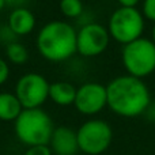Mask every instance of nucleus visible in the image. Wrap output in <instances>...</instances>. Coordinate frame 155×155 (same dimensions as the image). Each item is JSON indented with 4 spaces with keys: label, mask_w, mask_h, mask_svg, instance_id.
Instances as JSON below:
<instances>
[{
    "label": "nucleus",
    "mask_w": 155,
    "mask_h": 155,
    "mask_svg": "<svg viewBox=\"0 0 155 155\" xmlns=\"http://www.w3.org/2000/svg\"><path fill=\"white\" fill-rule=\"evenodd\" d=\"M107 106L118 116L136 117L148 109L150 91L142 79L124 75L113 79L106 86Z\"/></svg>",
    "instance_id": "obj_1"
},
{
    "label": "nucleus",
    "mask_w": 155,
    "mask_h": 155,
    "mask_svg": "<svg viewBox=\"0 0 155 155\" xmlns=\"http://www.w3.org/2000/svg\"><path fill=\"white\" fill-rule=\"evenodd\" d=\"M76 34L75 29L67 22H49L38 33V51L51 61L67 60L76 52Z\"/></svg>",
    "instance_id": "obj_2"
},
{
    "label": "nucleus",
    "mask_w": 155,
    "mask_h": 155,
    "mask_svg": "<svg viewBox=\"0 0 155 155\" xmlns=\"http://www.w3.org/2000/svg\"><path fill=\"white\" fill-rule=\"evenodd\" d=\"M53 121L42 109H23L15 120V134L22 143L34 147L46 146L53 134Z\"/></svg>",
    "instance_id": "obj_3"
},
{
    "label": "nucleus",
    "mask_w": 155,
    "mask_h": 155,
    "mask_svg": "<svg viewBox=\"0 0 155 155\" xmlns=\"http://www.w3.org/2000/svg\"><path fill=\"white\" fill-rule=\"evenodd\" d=\"M123 64L128 75L143 79L155 71V44L148 38L139 40L124 45Z\"/></svg>",
    "instance_id": "obj_4"
},
{
    "label": "nucleus",
    "mask_w": 155,
    "mask_h": 155,
    "mask_svg": "<svg viewBox=\"0 0 155 155\" xmlns=\"http://www.w3.org/2000/svg\"><path fill=\"white\" fill-rule=\"evenodd\" d=\"M109 34L117 42L127 45L142 38L144 30V18L136 8L120 7L109 19Z\"/></svg>",
    "instance_id": "obj_5"
},
{
    "label": "nucleus",
    "mask_w": 155,
    "mask_h": 155,
    "mask_svg": "<svg viewBox=\"0 0 155 155\" xmlns=\"http://www.w3.org/2000/svg\"><path fill=\"white\" fill-rule=\"evenodd\" d=\"M79 150L88 155H99L107 150L113 139L112 128L102 120L86 121L76 132Z\"/></svg>",
    "instance_id": "obj_6"
},
{
    "label": "nucleus",
    "mask_w": 155,
    "mask_h": 155,
    "mask_svg": "<svg viewBox=\"0 0 155 155\" xmlns=\"http://www.w3.org/2000/svg\"><path fill=\"white\" fill-rule=\"evenodd\" d=\"M49 86L40 74H26L16 83L15 95L23 109H37L49 97Z\"/></svg>",
    "instance_id": "obj_7"
},
{
    "label": "nucleus",
    "mask_w": 155,
    "mask_h": 155,
    "mask_svg": "<svg viewBox=\"0 0 155 155\" xmlns=\"http://www.w3.org/2000/svg\"><path fill=\"white\" fill-rule=\"evenodd\" d=\"M109 30L99 23H88L76 34V52L82 56H98L109 45Z\"/></svg>",
    "instance_id": "obj_8"
},
{
    "label": "nucleus",
    "mask_w": 155,
    "mask_h": 155,
    "mask_svg": "<svg viewBox=\"0 0 155 155\" xmlns=\"http://www.w3.org/2000/svg\"><path fill=\"white\" fill-rule=\"evenodd\" d=\"M75 106L83 114H95L107 105L106 87L99 83H86L76 90Z\"/></svg>",
    "instance_id": "obj_9"
},
{
    "label": "nucleus",
    "mask_w": 155,
    "mask_h": 155,
    "mask_svg": "<svg viewBox=\"0 0 155 155\" xmlns=\"http://www.w3.org/2000/svg\"><path fill=\"white\" fill-rule=\"evenodd\" d=\"M49 144L56 155H75L79 151L76 132L68 127L54 128Z\"/></svg>",
    "instance_id": "obj_10"
},
{
    "label": "nucleus",
    "mask_w": 155,
    "mask_h": 155,
    "mask_svg": "<svg viewBox=\"0 0 155 155\" xmlns=\"http://www.w3.org/2000/svg\"><path fill=\"white\" fill-rule=\"evenodd\" d=\"M35 25V18L30 10L25 7L14 8L10 14V29L18 35L29 34Z\"/></svg>",
    "instance_id": "obj_11"
},
{
    "label": "nucleus",
    "mask_w": 155,
    "mask_h": 155,
    "mask_svg": "<svg viewBox=\"0 0 155 155\" xmlns=\"http://www.w3.org/2000/svg\"><path fill=\"white\" fill-rule=\"evenodd\" d=\"M76 88L68 82H56L49 86V98L57 105H71L75 102Z\"/></svg>",
    "instance_id": "obj_12"
},
{
    "label": "nucleus",
    "mask_w": 155,
    "mask_h": 155,
    "mask_svg": "<svg viewBox=\"0 0 155 155\" xmlns=\"http://www.w3.org/2000/svg\"><path fill=\"white\" fill-rule=\"evenodd\" d=\"M22 105L15 94L0 93V120L12 121L16 120L22 113Z\"/></svg>",
    "instance_id": "obj_13"
},
{
    "label": "nucleus",
    "mask_w": 155,
    "mask_h": 155,
    "mask_svg": "<svg viewBox=\"0 0 155 155\" xmlns=\"http://www.w3.org/2000/svg\"><path fill=\"white\" fill-rule=\"evenodd\" d=\"M7 57L14 64H25L29 59V53L22 44L11 42L7 45Z\"/></svg>",
    "instance_id": "obj_14"
},
{
    "label": "nucleus",
    "mask_w": 155,
    "mask_h": 155,
    "mask_svg": "<svg viewBox=\"0 0 155 155\" xmlns=\"http://www.w3.org/2000/svg\"><path fill=\"white\" fill-rule=\"evenodd\" d=\"M60 10L68 18H76L83 12L82 0H60Z\"/></svg>",
    "instance_id": "obj_15"
},
{
    "label": "nucleus",
    "mask_w": 155,
    "mask_h": 155,
    "mask_svg": "<svg viewBox=\"0 0 155 155\" xmlns=\"http://www.w3.org/2000/svg\"><path fill=\"white\" fill-rule=\"evenodd\" d=\"M143 14L147 19L155 23V0H144L143 3Z\"/></svg>",
    "instance_id": "obj_16"
},
{
    "label": "nucleus",
    "mask_w": 155,
    "mask_h": 155,
    "mask_svg": "<svg viewBox=\"0 0 155 155\" xmlns=\"http://www.w3.org/2000/svg\"><path fill=\"white\" fill-rule=\"evenodd\" d=\"M25 155H52V150L48 146H34L30 147Z\"/></svg>",
    "instance_id": "obj_17"
},
{
    "label": "nucleus",
    "mask_w": 155,
    "mask_h": 155,
    "mask_svg": "<svg viewBox=\"0 0 155 155\" xmlns=\"http://www.w3.org/2000/svg\"><path fill=\"white\" fill-rule=\"evenodd\" d=\"M8 75H10V68H8V64L3 59H0V84H3V83L7 80Z\"/></svg>",
    "instance_id": "obj_18"
},
{
    "label": "nucleus",
    "mask_w": 155,
    "mask_h": 155,
    "mask_svg": "<svg viewBox=\"0 0 155 155\" xmlns=\"http://www.w3.org/2000/svg\"><path fill=\"white\" fill-rule=\"evenodd\" d=\"M120 3L121 7H127V8H135L136 4L140 2V0H117Z\"/></svg>",
    "instance_id": "obj_19"
},
{
    "label": "nucleus",
    "mask_w": 155,
    "mask_h": 155,
    "mask_svg": "<svg viewBox=\"0 0 155 155\" xmlns=\"http://www.w3.org/2000/svg\"><path fill=\"white\" fill-rule=\"evenodd\" d=\"M4 4H5V0H0V11L3 10V7H4Z\"/></svg>",
    "instance_id": "obj_20"
},
{
    "label": "nucleus",
    "mask_w": 155,
    "mask_h": 155,
    "mask_svg": "<svg viewBox=\"0 0 155 155\" xmlns=\"http://www.w3.org/2000/svg\"><path fill=\"white\" fill-rule=\"evenodd\" d=\"M151 34H153V42L155 44V25H154V27H153V33H151Z\"/></svg>",
    "instance_id": "obj_21"
}]
</instances>
